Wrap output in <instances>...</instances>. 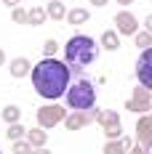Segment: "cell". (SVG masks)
<instances>
[{
  "label": "cell",
  "mask_w": 152,
  "mask_h": 154,
  "mask_svg": "<svg viewBox=\"0 0 152 154\" xmlns=\"http://www.w3.org/2000/svg\"><path fill=\"white\" fill-rule=\"evenodd\" d=\"M32 88L37 96H43L48 101H56L61 98L67 88H70V77H72V66L67 61H59L53 56H46L43 61H37L32 66Z\"/></svg>",
  "instance_id": "1"
},
{
  "label": "cell",
  "mask_w": 152,
  "mask_h": 154,
  "mask_svg": "<svg viewBox=\"0 0 152 154\" xmlns=\"http://www.w3.org/2000/svg\"><path fill=\"white\" fill-rule=\"evenodd\" d=\"M99 56V43L88 35H75L67 40L64 45V61L72 66V72H80L86 66H91Z\"/></svg>",
  "instance_id": "2"
},
{
  "label": "cell",
  "mask_w": 152,
  "mask_h": 154,
  "mask_svg": "<svg viewBox=\"0 0 152 154\" xmlns=\"http://www.w3.org/2000/svg\"><path fill=\"white\" fill-rule=\"evenodd\" d=\"M64 101H67V106L72 109V112L96 109V88H93V82H88V80L72 82L67 88V93H64Z\"/></svg>",
  "instance_id": "3"
},
{
  "label": "cell",
  "mask_w": 152,
  "mask_h": 154,
  "mask_svg": "<svg viewBox=\"0 0 152 154\" xmlns=\"http://www.w3.org/2000/svg\"><path fill=\"white\" fill-rule=\"evenodd\" d=\"M125 109L128 112H136V114H147L152 109V91H147L144 85H136L131 98H125Z\"/></svg>",
  "instance_id": "4"
},
{
  "label": "cell",
  "mask_w": 152,
  "mask_h": 154,
  "mask_svg": "<svg viewBox=\"0 0 152 154\" xmlns=\"http://www.w3.org/2000/svg\"><path fill=\"white\" fill-rule=\"evenodd\" d=\"M35 117H37V125L48 130V128H56V125L67 117V112H64V106H59V104H48V106H40V109H37Z\"/></svg>",
  "instance_id": "5"
},
{
  "label": "cell",
  "mask_w": 152,
  "mask_h": 154,
  "mask_svg": "<svg viewBox=\"0 0 152 154\" xmlns=\"http://www.w3.org/2000/svg\"><path fill=\"white\" fill-rule=\"evenodd\" d=\"M136 80L139 85H144L147 91H152V48H144L136 59Z\"/></svg>",
  "instance_id": "6"
},
{
  "label": "cell",
  "mask_w": 152,
  "mask_h": 154,
  "mask_svg": "<svg viewBox=\"0 0 152 154\" xmlns=\"http://www.w3.org/2000/svg\"><path fill=\"white\" fill-rule=\"evenodd\" d=\"M136 141L139 146H144L147 152L152 149V112H147V114H141L136 122Z\"/></svg>",
  "instance_id": "7"
},
{
  "label": "cell",
  "mask_w": 152,
  "mask_h": 154,
  "mask_svg": "<svg viewBox=\"0 0 152 154\" xmlns=\"http://www.w3.org/2000/svg\"><path fill=\"white\" fill-rule=\"evenodd\" d=\"M115 29L120 35H136L139 32V19L131 11H118L115 14Z\"/></svg>",
  "instance_id": "8"
},
{
  "label": "cell",
  "mask_w": 152,
  "mask_h": 154,
  "mask_svg": "<svg viewBox=\"0 0 152 154\" xmlns=\"http://www.w3.org/2000/svg\"><path fill=\"white\" fill-rule=\"evenodd\" d=\"M8 69H11V77H16V80H21V77H27V75L32 72V64H30V59L19 56V59H14V61L8 64Z\"/></svg>",
  "instance_id": "9"
},
{
  "label": "cell",
  "mask_w": 152,
  "mask_h": 154,
  "mask_svg": "<svg viewBox=\"0 0 152 154\" xmlns=\"http://www.w3.org/2000/svg\"><path fill=\"white\" fill-rule=\"evenodd\" d=\"M99 43H102L104 51H118V48H120V32L118 29H104Z\"/></svg>",
  "instance_id": "10"
},
{
  "label": "cell",
  "mask_w": 152,
  "mask_h": 154,
  "mask_svg": "<svg viewBox=\"0 0 152 154\" xmlns=\"http://www.w3.org/2000/svg\"><path fill=\"white\" fill-rule=\"evenodd\" d=\"M88 19H91V11H88V8H70V11H67V21H70L72 27L86 24Z\"/></svg>",
  "instance_id": "11"
},
{
  "label": "cell",
  "mask_w": 152,
  "mask_h": 154,
  "mask_svg": "<svg viewBox=\"0 0 152 154\" xmlns=\"http://www.w3.org/2000/svg\"><path fill=\"white\" fill-rule=\"evenodd\" d=\"M46 11H48V19H53V21H64L67 19V5L61 0H51L46 5Z\"/></svg>",
  "instance_id": "12"
},
{
  "label": "cell",
  "mask_w": 152,
  "mask_h": 154,
  "mask_svg": "<svg viewBox=\"0 0 152 154\" xmlns=\"http://www.w3.org/2000/svg\"><path fill=\"white\" fill-rule=\"evenodd\" d=\"M27 141H30L35 149H40V146H46L48 143V136H46V128H32V130H27Z\"/></svg>",
  "instance_id": "13"
},
{
  "label": "cell",
  "mask_w": 152,
  "mask_h": 154,
  "mask_svg": "<svg viewBox=\"0 0 152 154\" xmlns=\"http://www.w3.org/2000/svg\"><path fill=\"white\" fill-rule=\"evenodd\" d=\"M96 122L102 125V128H109V125H118V122H120V114H118L115 109H102V112L96 114Z\"/></svg>",
  "instance_id": "14"
},
{
  "label": "cell",
  "mask_w": 152,
  "mask_h": 154,
  "mask_svg": "<svg viewBox=\"0 0 152 154\" xmlns=\"http://www.w3.org/2000/svg\"><path fill=\"white\" fill-rule=\"evenodd\" d=\"M0 117H3V120H5L8 125H14V122H21V109L16 106V104H8V106H3Z\"/></svg>",
  "instance_id": "15"
},
{
  "label": "cell",
  "mask_w": 152,
  "mask_h": 154,
  "mask_svg": "<svg viewBox=\"0 0 152 154\" xmlns=\"http://www.w3.org/2000/svg\"><path fill=\"white\" fill-rule=\"evenodd\" d=\"M46 21H48V11H46V8H40V5L30 8V24H32V27H43Z\"/></svg>",
  "instance_id": "16"
},
{
  "label": "cell",
  "mask_w": 152,
  "mask_h": 154,
  "mask_svg": "<svg viewBox=\"0 0 152 154\" xmlns=\"http://www.w3.org/2000/svg\"><path fill=\"white\" fill-rule=\"evenodd\" d=\"M134 45H136L139 51L152 48V32H150V29H139L136 35H134Z\"/></svg>",
  "instance_id": "17"
},
{
  "label": "cell",
  "mask_w": 152,
  "mask_h": 154,
  "mask_svg": "<svg viewBox=\"0 0 152 154\" xmlns=\"http://www.w3.org/2000/svg\"><path fill=\"white\" fill-rule=\"evenodd\" d=\"M104 154H128V146L123 143V138L107 141V143H104Z\"/></svg>",
  "instance_id": "18"
},
{
  "label": "cell",
  "mask_w": 152,
  "mask_h": 154,
  "mask_svg": "<svg viewBox=\"0 0 152 154\" xmlns=\"http://www.w3.org/2000/svg\"><path fill=\"white\" fill-rule=\"evenodd\" d=\"M11 21L14 24H30V8H21V5L11 8Z\"/></svg>",
  "instance_id": "19"
},
{
  "label": "cell",
  "mask_w": 152,
  "mask_h": 154,
  "mask_svg": "<svg viewBox=\"0 0 152 154\" xmlns=\"http://www.w3.org/2000/svg\"><path fill=\"white\" fill-rule=\"evenodd\" d=\"M5 136L11 141H19V138H27V128L21 122H14V125H8V130H5Z\"/></svg>",
  "instance_id": "20"
},
{
  "label": "cell",
  "mask_w": 152,
  "mask_h": 154,
  "mask_svg": "<svg viewBox=\"0 0 152 154\" xmlns=\"http://www.w3.org/2000/svg\"><path fill=\"white\" fill-rule=\"evenodd\" d=\"M35 152V146H32L27 138H19V141H14V154H32Z\"/></svg>",
  "instance_id": "21"
},
{
  "label": "cell",
  "mask_w": 152,
  "mask_h": 154,
  "mask_svg": "<svg viewBox=\"0 0 152 154\" xmlns=\"http://www.w3.org/2000/svg\"><path fill=\"white\" fill-rule=\"evenodd\" d=\"M104 136H107V141L120 138V136H123V125L118 122V125H109V128H104Z\"/></svg>",
  "instance_id": "22"
},
{
  "label": "cell",
  "mask_w": 152,
  "mask_h": 154,
  "mask_svg": "<svg viewBox=\"0 0 152 154\" xmlns=\"http://www.w3.org/2000/svg\"><path fill=\"white\" fill-rule=\"evenodd\" d=\"M56 51H59V43H56V40H46V45H43V53H46V56H53Z\"/></svg>",
  "instance_id": "23"
},
{
  "label": "cell",
  "mask_w": 152,
  "mask_h": 154,
  "mask_svg": "<svg viewBox=\"0 0 152 154\" xmlns=\"http://www.w3.org/2000/svg\"><path fill=\"white\" fill-rule=\"evenodd\" d=\"M0 3H3V5H5V8H16V5H19V3H21V0H0Z\"/></svg>",
  "instance_id": "24"
},
{
  "label": "cell",
  "mask_w": 152,
  "mask_h": 154,
  "mask_svg": "<svg viewBox=\"0 0 152 154\" xmlns=\"http://www.w3.org/2000/svg\"><path fill=\"white\" fill-rule=\"evenodd\" d=\"M123 143H125V146H128V152H131V149H134V138H131V136H125V138H123Z\"/></svg>",
  "instance_id": "25"
},
{
  "label": "cell",
  "mask_w": 152,
  "mask_h": 154,
  "mask_svg": "<svg viewBox=\"0 0 152 154\" xmlns=\"http://www.w3.org/2000/svg\"><path fill=\"white\" fill-rule=\"evenodd\" d=\"M107 3H109V0H91L93 8H102V5H107Z\"/></svg>",
  "instance_id": "26"
},
{
  "label": "cell",
  "mask_w": 152,
  "mask_h": 154,
  "mask_svg": "<svg viewBox=\"0 0 152 154\" xmlns=\"http://www.w3.org/2000/svg\"><path fill=\"white\" fill-rule=\"evenodd\" d=\"M144 27L152 32V14H147V19H144Z\"/></svg>",
  "instance_id": "27"
},
{
  "label": "cell",
  "mask_w": 152,
  "mask_h": 154,
  "mask_svg": "<svg viewBox=\"0 0 152 154\" xmlns=\"http://www.w3.org/2000/svg\"><path fill=\"white\" fill-rule=\"evenodd\" d=\"M32 154H51V149H46V146H40V149H35Z\"/></svg>",
  "instance_id": "28"
},
{
  "label": "cell",
  "mask_w": 152,
  "mask_h": 154,
  "mask_svg": "<svg viewBox=\"0 0 152 154\" xmlns=\"http://www.w3.org/2000/svg\"><path fill=\"white\" fill-rule=\"evenodd\" d=\"M3 64H5V51L0 48V66H3Z\"/></svg>",
  "instance_id": "29"
},
{
  "label": "cell",
  "mask_w": 152,
  "mask_h": 154,
  "mask_svg": "<svg viewBox=\"0 0 152 154\" xmlns=\"http://www.w3.org/2000/svg\"><path fill=\"white\" fill-rule=\"evenodd\" d=\"M118 3H120L123 8H125V5H131V3H134V0H118Z\"/></svg>",
  "instance_id": "30"
},
{
  "label": "cell",
  "mask_w": 152,
  "mask_h": 154,
  "mask_svg": "<svg viewBox=\"0 0 152 154\" xmlns=\"http://www.w3.org/2000/svg\"><path fill=\"white\" fill-rule=\"evenodd\" d=\"M0 154H3V152H0Z\"/></svg>",
  "instance_id": "31"
}]
</instances>
